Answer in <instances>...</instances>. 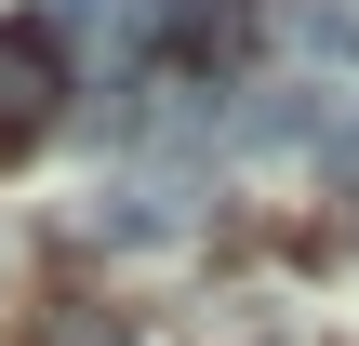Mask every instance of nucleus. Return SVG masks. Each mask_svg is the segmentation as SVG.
<instances>
[{"instance_id":"nucleus-1","label":"nucleus","mask_w":359,"mask_h":346,"mask_svg":"<svg viewBox=\"0 0 359 346\" xmlns=\"http://www.w3.org/2000/svg\"><path fill=\"white\" fill-rule=\"evenodd\" d=\"M53 107H67V40H53V13H0V160H27V147L53 133Z\"/></svg>"},{"instance_id":"nucleus-2","label":"nucleus","mask_w":359,"mask_h":346,"mask_svg":"<svg viewBox=\"0 0 359 346\" xmlns=\"http://www.w3.org/2000/svg\"><path fill=\"white\" fill-rule=\"evenodd\" d=\"M133 40L213 80V67H240V53H253V0H133Z\"/></svg>"},{"instance_id":"nucleus-3","label":"nucleus","mask_w":359,"mask_h":346,"mask_svg":"<svg viewBox=\"0 0 359 346\" xmlns=\"http://www.w3.org/2000/svg\"><path fill=\"white\" fill-rule=\"evenodd\" d=\"M187 213H200V187H187V173H120L93 227H107V240H187Z\"/></svg>"}]
</instances>
